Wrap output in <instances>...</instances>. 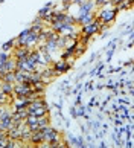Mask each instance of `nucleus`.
Listing matches in <instances>:
<instances>
[{"label":"nucleus","instance_id":"obj_3","mask_svg":"<svg viewBox=\"0 0 134 148\" xmlns=\"http://www.w3.org/2000/svg\"><path fill=\"white\" fill-rule=\"evenodd\" d=\"M110 0H96V5L98 6H102V5H108Z\"/></svg>","mask_w":134,"mask_h":148},{"label":"nucleus","instance_id":"obj_2","mask_svg":"<svg viewBox=\"0 0 134 148\" xmlns=\"http://www.w3.org/2000/svg\"><path fill=\"white\" fill-rule=\"evenodd\" d=\"M67 69H69V64L64 63V61H59V63L55 64V72L57 73H61V72H64V70H67Z\"/></svg>","mask_w":134,"mask_h":148},{"label":"nucleus","instance_id":"obj_1","mask_svg":"<svg viewBox=\"0 0 134 148\" xmlns=\"http://www.w3.org/2000/svg\"><path fill=\"white\" fill-rule=\"evenodd\" d=\"M114 15H116V9H102L99 12L98 20L100 23H110V21L114 18Z\"/></svg>","mask_w":134,"mask_h":148}]
</instances>
